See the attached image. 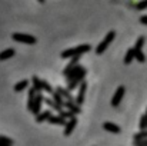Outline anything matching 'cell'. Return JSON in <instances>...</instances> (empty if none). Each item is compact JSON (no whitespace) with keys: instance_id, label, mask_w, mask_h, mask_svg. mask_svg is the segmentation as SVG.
Segmentation results:
<instances>
[{"instance_id":"obj_1","label":"cell","mask_w":147,"mask_h":146,"mask_svg":"<svg viewBox=\"0 0 147 146\" xmlns=\"http://www.w3.org/2000/svg\"><path fill=\"white\" fill-rule=\"evenodd\" d=\"M92 46L90 45H80V46H76V48L67 49L64 52H61V59H71V57H77V56H83L84 53L90 52Z\"/></svg>"},{"instance_id":"obj_2","label":"cell","mask_w":147,"mask_h":146,"mask_svg":"<svg viewBox=\"0 0 147 146\" xmlns=\"http://www.w3.org/2000/svg\"><path fill=\"white\" fill-rule=\"evenodd\" d=\"M114 37H116V32H114V30H110V32L106 35V37L101 40V43H98V46L96 48V54H101V53H104V52H106V49L109 48V45L114 40Z\"/></svg>"},{"instance_id":"obj_3","label":"cell","mask_w":147,"mask_h":146,"mask_svg":"<svg viewBox=\"0 0 147 146\" xmlns=\"http://www.w3.org/2000/svg\"><path fill=\"white\" fill-rule=\"evenodd\" d=\"M11 39L17 43H23V45H34L37 43V39L32 35H24V33H13Z\"/></svg>"},{"instance_id":"obj_4","label":"cell","mask_w":147,"mask_h":146,"mask_svg":"<svg viewBox=\"0 0 147 146\" xmlns=\"http://www.w3.org/2000/svg\"><path fill=\"white\" fill-rule=\"evenodd\" d=\"M86 75H87V69L84 67V69L82 70V73L79 75V77H76V79L71 82V83H69V85H67V89L71 92V90H74L77 86H80V85L84 82V77H86Z\"/></svg>"},{"instance_id":"obj_5","label":"cell","mask_w":147,"mask_h":146,"mask_svg":"<svg viewBox=\"0 0 147 146\" xmlns=\"http://www.w3.org/2000/svg\"><path fill=\"white\" fill-rule=\"evenodd\" d=\"M124 92H126L124 86H119V88H117V90L114 92L113 99H111V106H113V107H117V106L120 105L121 99H123V96H124Z\"/></svg>"},{"instance_id":"obj_6","label":"cell","mask_w":147,"mask_h":146,"mask_svg":"<svg viewBox=\"0 0 147 146\" xmlns=\"http://www.w3.org/2000/svg\"><path fill=\"white\" fill-rule=\"evenodd\" d=\"M45 99H46V97L43 96L42 93H37L36 100H34V105H33V109H32V113H33L34 116H37V115L42 113V105H43Z\"/></svg>"},{"instance_id":"obj_7","label":"cell","mask_w":147,"mask_h":146,"mask_svg":"<svg viewBox=\"0 0 147 146\" xmlns=\"http://www.w3.org/2000/svg\"><path fill=\"white\" fill-rule=\"evenodd\" d=\"M86 90H87V83H86V80L79 86V95L76 97V103L79 105V106H82L83 103H84V97H86Z\"/></svg>"},{"instance_id":"obj_8","label":"cell","mask_w":147,"mask_h":146,"mask_svg":"<svg viewBox=\"0 0 147 146\" xmlns=\"http://www.w3.org/2000/svg\"><path fill=\"white\" fill-rule=\"evenodd\" d=\"M56 92H59L61 97L64 99V100H69V102H76V99L71 96V92L67 89V88H61V86H57L56 88Z\"/></svg>"},{"instance_id":"obj_9","label":"cell","mask_w":147,"mask_h":146,"mask_svg":"<svg viewBox=\"0 0 147 146\" xmlns=\"http://www.w3.org/2000/svg\"><path fill=\"white\" fill-rule=\"evenodd\" d=\"M76 125H77V117H73V119L67 120V123H66V126H64V136H70L71 132L74 130Z\"/></svg>"},{"instance_id":"obj_10","label":"cell","mask_w":147,"mask_h":146,"mask_svg":"<svg viewBox=\"0 0 147 146\" xmlns=\"http://www.w3.org/2000/svg\"><path fill=\"white\" fill-rule=\"evenodd\" d=\"M64 107H66L67 110H70L71 113H74V115L82 113V109H80V106H79L76 102H69V100H66V102H64Z\"/></svg>"},{"instance_id":"obj_11","label":"cell","mask_w":147,"mask_h":146,"mask_svg":"<svg viewBox=\"0 0 147 146\" xmlns=\"http://www.w3.org/2000/svg\"><path fill=\"white\" fill-rule=\"evenodd\" d=\"M103 129L107 130V132H110V133H120L121 132L120 126L116 125V123H111V122H104L103 123Z\"/></svg>"},{"instance_id":"obj_12","label":"cell","mask_w":147,"mask_h":146,"mask_svg":"<svg viewBox=\"0 0 147 146\" xmlns=\"http://www.w3.org/2000/svg\"><path fill=\"white\" fill-rule=\"evenodd\" d=\"M36 96H37V92H36L33 88H30V89H29V95H27V109H29L30 112H32V109H33Z\"/></svg>"},{"instance_id":"obj_13","label":"cell","mask_w":147,"mask_h":146,"mask_svg":"<svg viewBox=\"0 0 147 146\" xmlns=\"http://www.w3.org/2000/svg\"><path fill=\"white\" fill-rule=\"evenodd\" d=\"M32 88L37 92V93H42L43 92V80L40 79V77H37V76H33L32 77Z\"/></svg>"},{"instance_id":"obj_14","label":"cell","mask_w":147,"mask_h":146,"mask_svg":"<svg viewBox=\"0 0 147 146\" xmlns=\"http://www.w3.org/2000/svg\"><path fill=\"white\" fill-rule=\"evenodd\" d=\"M83 69H84V67L79 65V66H77V67H76V69H74V70H73V72H71V73L67 76V77H66V82H67V85H69V83H71V82H73L76 77H79V75L82 73V70H83Z\"/></svg>"},{"instance_id":"obj_15","label":"cell","mask_w":147,"mask_h":146,"mask_svg":"<svg viewBox=\"0 0 147 146\" xmlns=\"http://www.w3.org/2000/svg\"><path fill=\"white\" fill-rule=\"evenodd\" d=\"M51 116H53V115H51V112H50V110H43L40 115H37V116H36V123H43V122H47Z\"/></svg>"},{"instance_id":"obj_16","label":"cell","mask_w":147,"mask_h":146,"mask_svg":"<svg viewBox=\"0 0 147 146\" xmlns=\"http://www.w3.org/2000/svg\"><path fill=\"white\" fill-rule=\"evenodd\" d=\"M47 122L51 123V125H61V126H66V123H67V120H66V119H63L60 115H53Z\"/></svg>"},{"instance_id":"obj_17","label":"cell","mask_w":147,"mask_h":146,"mask_svg":"<svg viewBox=\"0 0 147 146\" xmlns=\"http://www.w3.org/2000/svg\"><path fill=\"white\" fill-rule=\"evenodd\" d=\"M14 54H16V50L14 49H6V50L0 52V62L1 60H7V59L13 57Z\"/></svg>"},{"instance_id":"obj_18","label":"cell","mask_w":147,"mask_h":146,"mask_svg":"<svg viewBox=\"0 0 147 146\" xmlns=\"http://www.w3.org/2000/svg\"><path fill=\"white\" fill-rule=\"evenodd\" d=\"M133 59H136V50H134V48L127 50V53L124 56V65H130L133 62Z\"/></svg>"},{"instance_id":"obj_19","label":"cell","mask_w":147,"mask_h":146,"mask_svg":"<svg viewBox=\"0 0 147 146\" xmlns=\"http://www.w3.org/2000/svg\"><path fill=\"white\" fill-rule=\"evenodd\" d=\"M29 88V80H20L19 83L14 85V92H22Z\"/></svg>"},{"instance_id":"obj_20","label":"cell","mask_w":147,"mask_h":146,"mask_svg":"<svg viewBox=\"0 0 147 146\" xmlns=\"http://www.w3.org/2000/svg\"><path fill=\"white\" fill-rule=\"evenodd\" d=\"M45 103H46V105H47L49 107L54 109V110H57L59 113H60V112L63 110V109H61V107H60V106H59V105H57V103H56V102H54L53 99H49V97H46V99H45Z\"/></svg>"},{"instance_id":"obj_21","label":"cell","mask_w":147,"mask_h":146,"mask_svg":"<svg viewBox=\"0 0 147 146\" xmlns=\"http://www.w3.org/2000/svg\"><path fill=\"white\" fill-rule=\"evenodd\" d=\"M51 96H53L51 99H53V100H54V102H56V103H57V105H59V106H60L61 109H63V106H64V102H66V100H64V99L61 97V95H60L59 92H54V93H53Z\"/></svg>"},{"instance_id":"obj_22","label":"cell","mask_w":147,"mask_h":146,"mask_svg":"<svg viewBox=\"0 0 147 146\" xmlns=\"http://www.w3.org/2000/svg\"><path fill=\"white\" fill-rule=\"evenodd\" d=\"M133 139H134V142H139V141H146V139H147V130H140L139 133H136V135L133 136Z\"/></svg>"},{"instance_id":"obj_23","label":"cell","mask_w":147,"mask_h":146,"mask_svg":"<svg viewBox=\"0 0 147 146\" xmlns=\"http://www.w3.org/2000/svg\"><path fill=\"white\" fill-rule=\"evenodd\" d=\"M59 115H60V116H61L63 119H66V120H67V119L70 120V119H73V117H76V115H74V113H71L70 110H61V112H60Z\"/></svg>"},{"instance_id":"obj_24","label":"cell","mask_w":147,"mask_h":146,"mask_svg":"<svg viewBox=\"0 0 147 146\" xmlns=\"http://www.w3.org/2000/svg\"><path fill=\"white\" fill-rule=\"evenodd\" d=\"M144 42H146V39H144V36H140V37L137 39V42H136V46H134V50H136V52H139V50H142V48L144 46Z\"/></svg>"},{"instance_id":"obj_25","label":"cell","mask_w":147,"mask_h":146,"mask_svg":"<svg viewBox=\"0 0 147 146\" xmlns=\"http://www.w3.org/2000/svg\"><path fill=\"white\" fill-rule=\"evenodd\" d=\"M43 90H45V92H47V93H50V95H53V93L56 92V90L51 88V85H50L47 80H43Z\"/></svg>"},{"instance_id":"obj_26","label":"cell","mask_w":147,"mask_h":146,"mask_svg":"<svg viewBox=\"0 0 147 146\" xmlns=\"http://www.w3.org/2000/svg\"><path fill=\"white\" fill-rule=\"evenodd\" d=\"M139 128H140V130H147V117H146V115H143V116L140 117Z\"/></svg>"},{"instance_id":"obj_27","label":"cell","mask_w":147,"mask_h":146,"mask_svg":"<svg viewBox=\"0 0 147 146\" xmlns=\"http://www.w3.org/2000/svg\"><path fill=\"white\" fill-rule=\"evenodd\" d=\"M136 59H137L140 63H144V62H146V56H144V53H143L142 50L136 52Z\"/></svg>"},{"instance_id":"obj_28","label":"cell","mask_w":147,"mask_h":146,"mask_svg":"<svg viewBox=\"0 0 147 146\" xmlns=\"http://www.w3.org/2000/svg\"><path fill=\"white\" fill-rule=\"evenodd\" d=\"M136 9H137V10H144V9H147V0L139 1V3L136 4Z\"/></svg>"},{"instance_id":"obj_29","label":"cell","mask_w":147,"mask_h":146,"mask_svg":"<svg viewBox=\"0 0 147 146\" xmlns=\"http://www.w3.org/2000/svg\"><path fill=\"white\" fill-rule=\"evenodd\" d=\"M133 146H147V139H146V141H139V142H133Z\"/></svg>"},{"instance_id":"obj_30","label":"cell","mask_w":147,"mask_h":146,"mask_svg":"<svg viewBox=\"0 0 147 146\" xmlns=\"http://www.w3.org/2000/svg\"><path fill=\"white\" fill-rule=\"evenodd\" d=\"M140 23L147 24V16H142V17H140Z\"/></svg>"},{"instance_id":"obj_31","label":"cell","mask_w":147,"mask_h":146,"mask_svg":"<svg viewBox=\"0 0 147 146\" xmlns=\"http://www.w3.org/2000/svg\"><path fill=\"white\" fill-rule=\"evenodd\" d=\"M0 146H10V145H6V143H0Z\"/></svg>"},{"instance_id":"obj_32","label":"cell","mask_w":147,"mask_h":146,"mask_svg":"<svg viewBox=\"0 0 147 146\" xmlns=\"http://www.w3.org/2000/svg\"><path fill=\"white\" fill-rule=\"evenodd\" d=\"M146 117H147V109H146Z\"/></svg>"}]
</instances>
